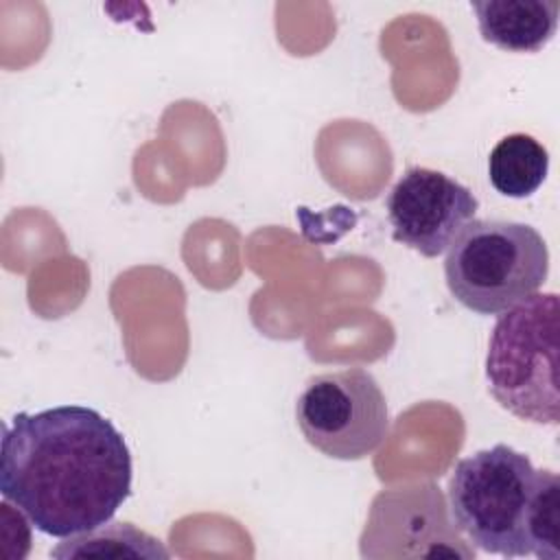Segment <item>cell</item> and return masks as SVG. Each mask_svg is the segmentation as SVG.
Returning a JSON list of instances; mask_svg holds the SVG:
<instances>
[{
    "instance_id": "obj_1",
    "label": "cell",
    "mask_w": 560,
    "mask_h": 560,
    "mask_svg": "<svg viewBox=\"0 0 560 560\" xmlns=\"http://www.w3.org/2000/svg\"><path fill=\"white\" fill-rule=\"evenodd\" d=\"M131 475L122 433L92 407L20 411L2 429L0 492L46 536L109 523L131 494Z\"/></svg>"
},
{
    "instance_id": "obj_2",
    "label": "cell",
    "mask_w": 560,
    "mask_h": 560,
    "mask_svg": "<svg viewBox=\"0 0 560 560\" xmlns=\"http://www.w3.org/2000/svg\"><path fill=\"white\" fill-rule=\"evenodd\" d=\"M549 273V249L536 228L505 219H472L444 258L451 295L468 311L499 315L536 293Z\"/></svg>"
},
{
    "instance_id": "obj_3",
    "label": "cell",
    "mask_w": 560,
    "mask_h": 560,
    "mask_svg": "<svg viewBox=\"0 0 560 560\" xmlns=\"http://www.w3.org/2000/svg\"><path fill=\"white\" fill-rule=\"evenodd\" d=\"M558 295L532 293L499 313L488 341L492 398L521 420L558 424Z\"/></svg>"
},
{
    "instance_id": "obj_4",
    "label": "cell",
    "mask_w": 560,
    "mask_h": 560,
    "mask_svg": "<svg viewBox=\"0 0 560 560\" xmlns=\"http://www.w3.org/2000/svg\"><path fill=\"white\" fill-rule=\"evenodd\" d=\"M536 468L508 444L477 451L455 464L448 477L451 525L494 556L525 558V512Z\"/></svg>"
},
{
    "instance_id": "obj_5",
    "label": "cell",
    "mask_w": 560,
    "mask_h": 560,
    "mask_svg": "<svg viewBox=\"0 0 560 560\" xmlns=\"http://www.w3.org/2000/svg\"><path fill=\"white\" fill-rule=\"evenodd\" d=\"M304 440L332 459H363L389 433V411L376 378L363 368L317 374L295 402Z\"/></svg>"
},
{
    "instance_id": "obj_6",
    "label": "cell",
    "mask_w": 560,
    "mask_h": 560,
    "mask_svg": "<svg viewBox=\"0 0 560 560\" xmlns=\"http://www.w3.org/2000/svg\"><path fill=\"white\" fill-rule=\"evenodd\" d=\"M477 197L442 171L413 166L402 173L385 199L392 236L424 258L448 249L462 228L475 219Z\"/></svg>"
},
{
    "instance_id": "obj_7",
    "label": "cell",
    "mask_w": 560,
    "mask_h": 560,
    "mask_svg": "<svg viewBox=\"0 0 560 560\" xmlns=\"http://www.w3.org/2000/svg\"><path fill=\"white\" fill-rule=\"evenodd\" d=\"M481 37L508 52H538L558 28L556 0H470Z\"/></svg>"
},
{
    "instance_id": "obj_8",
    "label": "cell",
    "mask_w": 560,
    "mask_h": 560,
    "mask_svg": "<svg viewBox=\"0 0 560 560\" xmlns=\"http://www.w3.org/2000/svg\"><path fill=\"white\" fill-rule=\"evenodd\" d=\"M549 171L547 149L529 133L501 138L488 158V177L497 192L512 199L534 195Z\"/></svg>"
},
{
    "instance_id": "obj_9",
    "label": "cell",
    "mask_w": 560,
    "mask_h": 560,
    "mask_svg": "<svg viewBox=\"0 0 560 560\" xmlns=\"http://www.w3.org/2000/svg\"><path fill=\"white\" fill-rule=\"evenodd\" d=\"M50 556L55 558H85V556L168 558V551L162 547V542L155 536L133 527L131 523L120 521V523H105L92 532L66 538L61 545H57L50 551Z\"/></svg>"
},
{
    "instance_id": "obj_10",
    "label": "cell",
    "mask_w": 560,
    "mask_h": 560,
    "mask_svg": "<svg viewBox=\"0 0 560 560\" xmlns=\"http://www.w3.org/2000/svg\"><path fill=\"white\" fill-rule=\"evenodd\" d=\"M525 540L529 556L540 560L560 558V479L553 470H536L525 512Z\"/></svg>"
}]
</instances>
